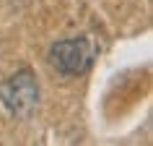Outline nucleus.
<instances>
[{
    "label": "nucleus",
    "mask_w": 153,
    "mask_h": 146,
    "mask_svg": "<svg viewBox=\"0 0 153 146\" xmlns=\"http://www.w3.org/2000/svg\"><path fill=\"white\" fill-rule=\"evenodd\" d=\"M52 71H57L65 78H78L94 68L96 60V44L91 37H70V39H57L49 47L47 55Z\"/></svg>",
    "instance_id": "2"
},
{
    "label": "nucleus",
    "mask_w": 153,
    "mask_h": 146,
    "mask_svg": "<svg viewBox=\"0 0 153 146\" xmlns=\"http://www.w3.org/2000/svg\"><path fill=\"white\" fill-rule=\"evenodd\" d=\"M42 89L36 81V73L31 68H18L0 81V105L13 117L26 120L39 110Z\"/></svg>",
    "instance_id": "1"
}]
</instances>
